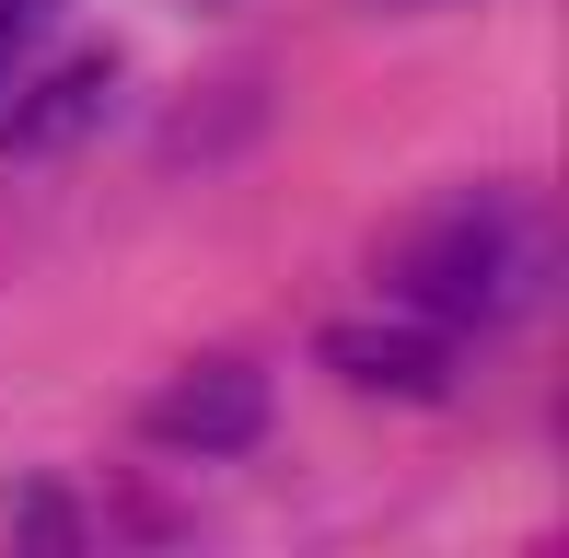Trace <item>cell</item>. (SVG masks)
Masks as SVG:
<instances>
[{"mask_svg": "<svg viewBox=\"0 0 569 558\" xmlns=\"http://www.w3.org/2000/svg\"><path fill=\"white\" fill-rule=\"evenodd\" d=\"M523 291H535V210L500 198V187L442 210L396 257V302L430 315V326H500V315H523Z\"/></svg>", "mask_w": 569, "mask_h": 558, "instance_id": "6da1fadb", "label": "cell"}, {"mask_svg": "<svg viewBox=\"0 0 569 558\" xmlns=\"http://www.w3.org/2000/svg\"><path fill=\"white\" fill-rule=\"evenodd\" d=\"M140 430L163 454H198V466H210V454H244L256 430H268V372L256 361H187L163 396H151Z\"/></svg>", "mask_w": 569, "mask_h": 558, "instance_id": "7a4b0ae2", "label": "cell"}, {"mask_svg": "<svg viewBox=\"0 0 569 558\" xmlns=\"http://www.w3.org/2000/svg\"><path fill=\"white\" fill-rule=\"evenodd\" d=\"M326 372L360 396H442L453 385V349H442V326L430 315H360V326H326Z\"/></svg>", "mask_w": 569, "mask_h": 558, "instance_id": "3957f363", "label": "cell"}, {"mask_svg": "<svg viewBox=\"0 0 569 558\" xmlns=\"http://www.w3.org/2000/svg\"><path fill=\"white\" fill-rule=\"evenodd\" d=\"M106 93H117V70H106V59H70V70H47V82L23 93L12 117H0V151H59V140H82L93 117H106Z\"/></svg>", "mask_w": 569, "mask_h": 558, "instance_id": "277c9868", "label": "cell"}]
</instances>
